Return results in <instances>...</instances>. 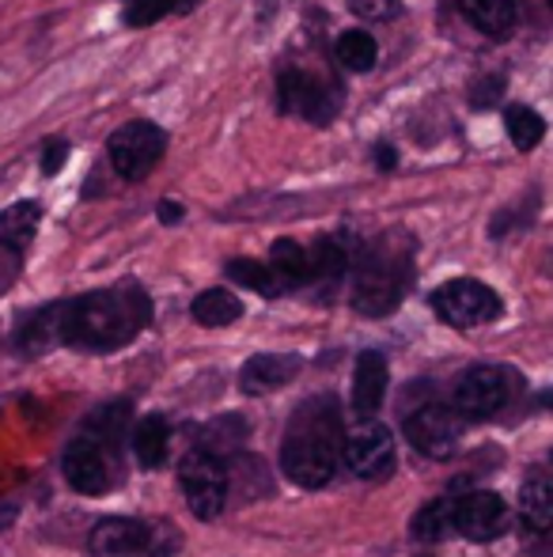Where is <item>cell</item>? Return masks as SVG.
I'll use <instances>...</instances> for the list:
<instances>
[{
	"instance_id": "cell-14",
	"label": "cell",
	"mask_w": 553,
	"mask_h": 557,
	"mask_svg": "<svg viewBox=\"0 0 553 557\" xmlns=\"http://www.w3.org/2000/svg\"><path fill=\"white\" fill-rule=\"evenodd\" d=\"M303 372V357L300 352H259L239 368V391L243 395H274V391L288 387L296 375Z\"/></svg>"
},
{
	"instance_id": "cell-4",
	"label": "cell",
	"mask_w": 553,
	"mask_h": 557,
	"mask_svg": "<svg viewBox=\"0 0 553 557\" xmlns=\"http://www.w3.org/2000/svg\"><path fill=\"white\" fill-rule=\"evenodd\" d=\"M178 485H183V497L190 505V512L198 520H216L228 505V490H231V474L228 462L221 459L209 447H193L186 451V459L178 462Z\"/></svg>"
},
{
	"instance_id": "cell-30",
	"label": "cell",
	"mask_w": 553,
	"mask_h": 557,
	"mask_svg": "<svg viewBox=\"0 0 553 557\" xmlns=\"http://www.w3.org/2000/svg\"><path fill=\"white\" fill-rule=\"evenodd\" d=\"M65 160H68V140L65 137H50L42 145V160H38V168H42L46 178H53L61 168H65Z\"/></svg>"
},
{
	"instance_id": "cell-3",
	"label": "cell",
	"mask_w": 553,
	"mask_h": 557,
	"mask_svg": "<svg viewBox=\"0 0 553 557\" xmlns=\"http://www.w3.org/2000/svg\"><path fill=\"white\" fill-rule=\"evenodd\" d=\"M414 285V247L406 235H379L372 247H364L361 262L353 270V308L368 319H384L406 300Z\"/></svg>"
},
{
	"instance_id": "cell-12",
	"label": "cell",
	"mask_w": 553,
	"mask_h": 557,
	"mask_svg": "<svg viewBox=\"0 0 553 557\" xmlns=\"http://www.w3.org/2000/svg\"><path fill=\"white\" fill-rule=\"evenodd\" d=\"M277 111L307 117V122H315V125H326L334 114H338V103H334V96L315 81V76L300 73V69H280Z\"/></svg>"
},
{
	"instance_id": "cell-9",
	"label": "cell",
	"mask_w": 553,
	"mask_h": 557,
	"mask_svg": "<svg viewBox=\"0 0 553 557\" xmlns=\"http://www.w3.org/2000/svg\"><path fill=\"white\" fill-rule=\"evenodd\" d=\"M406 441L414 444L417 455H428V459H451L458 451V441H463V413L455 406L443 403H425L417 406L406 418Z\"/></svg>"
},
{
	"instance_id": "cell-17",
	"label": "cell",
	"mask_w": 553,
	"mask_h": 557,
	"mask_svg": "<svg viewBox=\"0 0 553 557\" xmlns=\"http://www.w3.org/2000/svg\"><path fill=\"white\" fill-rule=\"evenodd\" d=\"M38 221H42V209L35 201H15L0 213V247L12 250V255H23L30 247L38 232Z\"/></svg>"
},
{
	"instance_id": "cell-7",
	"label": "cell",
	"mask_w": 553,
	"mask_h": 557,
	"mask_svg": "<svg viewBox=\"0 0 553 557\" xmlns=\"http://www.w3.org/2000/svg\"><path fill=\"white\" fill-rule=\"evenodd\" d=\"M428 304H432V311L440 315V323L455 326V331H474V326L497 323V319L504 315L501 296L474 277L448 281V285H440L428 296Z\"/></svg>"
},
{
	"instance_id": "cell-2",
	"label": "cell",
	"mask_w": 553,
	"mask_h": 557,
	"mask_svg": "<svg viewBox=\"0 0 553 557\" xmlns=\"http://www.w3.org/2000/svg\"><path fill=\"white\" fill-rule=\"evenodd\" d=\"M341 447L345 436H341L338 398L315 395L292 413V425L280 444V470L300 490H323L338 470Z\"/></svg>"
},
{
	"instance_id": "cell-19",
	"label": "cell",
	"mask_w": 553,
	"mask_h": 557,
	"mask_svg": "<svg viewBox=\"0 0 553 557\" xmlns=\"http://www.w3.org/2000/svg\"><path fill=\"white\" fill-rule=\"evenodd\" d=\"M190 315H193V323L216 331V326L236 323V319L243 315V304H239V296L228 293V288H205V293L190 304Z\"/></svg>"
},
{
	"instance_id": "cell-6",
	"label": "cell",
	"mask_w": 553,
	"mask_h": 557,
	"mask_svg": "<svg viewBox=\"0 0 553 557\" xmlns=\"http://www.w3.org/2000/svg\"><path fill=\"white\" fill-rule=\"evenodd\" d=\"M163 528L129 516H106L91 528L88 546L99 557H171L178 546L175 535H160Z\"/></svg>"
},
{
	"instance_id": "cell-24",
	"label": "cell",
	"mask_w": 553,
	"mask_h": 557,
	"mask_svg": "<svg viewBox=\"0 0 553 557\" xmlns=\"http://www.w3.org/2000/svg\"><path fill=\"white\" fill-rule=\"evenodd\" d=\"M198 4L201 0H126L122 23H126V27H152V23L167 20V15L193 12Z\"/></svg>"
},
{
	"instance_id": "cell-31",
	"label": "cell",
	"mask_w": 553,
	"mask_h": 557,
	"mask_svg": "<svg viewBox=\"0 0 553 557\" xmlns=\"http://www.w3.org/2000/svg\"><path fill=\"white\" fill-rule=\"evenodd\" d=\"M394 8H399L394 0H349V12L361 20H391Z\"/></svg>"
},
{
	"instance_id": "cell-35",
	"label": "cell",
	"mask_w": 553,
	"mask_h": 557,
	"mask_svg": "<svg viewBox=\"0 0 553 557\" xmlns=\"http://www.w3.org/2000/svg\"><path fill=\"white\" fill-rule=\"evenodd\" d=\"M546 4H550V8H553V0H546Z\"/></svg>"
},
{
	"instance_id": "cell-15",
	"label": "cell",
	"mask_w": 553,
	"mask_h": 557,
	"mask_svg": "<svg viewBox=\"0 0 553 557\" xmlns=\"http://www.w3.org/2000/svg\"><path fill=\"white\" fill-rule=\"evenodd\" d=\"M387 383H391L387 357L376 349H364L361 357H356V368H353V410L361 413V418H372V413L384 406Z\"/></svg>"
},
{
	"instance_id": "cell-26",
	"label": "cell",
	"mask_w": 553,
	"mask_h": 557,
	"mask_svg": "<svg viewBox=\"0 0 553 557\" xmlns=\"http://www.w3.org/2000/svg\"><path fill=\"white\" fill-rule=\"evenodd\" d=\"M410 535H414L417 543H440V539L455 535V523H451V500L448 497L428 500V505L414 516V523H410Z\"/></svg>"
},
{
	"instance_id": "cell-10",
	"label": "cell",
	"mask_w": 553,
	"mask_h": 557,
	"mask_svg": "<svg viewBox=\"0 0 553 557\" xmlns=\"http://www.w3.org/2000/svg\"><path fill=\"white\" fill-rule=\"evenodd\" d=\"M451 523H455V535L470 543H493L508 528V505L493 490L458 493V500H451Z\"/></svg>"
},
{
	"instance_id": "cell-23",
	"label": "cell",
	"mask_w": 553,
	"mask_h": 557,
	"mask_svg": "<svg viewBox=\"0 0 553 557\" xmlns=\"http://www.w3.org/2000/svg\"><path fill=\"white\" fill-rule=\"evenodd\" d=\"M224 273H228L236 285H243V288H251V293L266 296V300H274V296L285 293V285H280V277L274 273V265L254 262V258H231V262L224 265Z\"/></svg>"
},
{
	"instance_id": "cell-25",
	"label": "cell",
	"mask_w": 553,
	"mask_h": 557,
	"mask_svg": "<svg viewBox=\"0 0 553 557\" xmlns=\"http://www.w3.org/2000/svg\"><path fill=\"white\" fill-rule=\"evenodd\" d=\"M338 61L349 69V73H368V69H376V61H379V42L368 35V30H361V27L341 30Z\"/></svg>"
},
{
	"instance_id": "cell-22",
	"label": "cell",
	"mask_w": 553,
	"mask_h": 557,
	"mask_svg": "<svg viewBox=\"0 0 553 557\" xmlns=\"http://www.w3.org/2000/svg\"><path fill=\"white\" fill-rule=\"evenodd\" d=\"M307 255H311V281H323V285L341 281V277H345V270H349V262H353L349 247L341 239H334V235H323V239H318Z\"/></svg>"
},
{
	"instance_id": "cell-29",
	"label": "cell",
	"mask_w": 553,
	"mask_h": 557,
	"mask_svg": "<svg viewBox=\"0 0 553 557\" xmlns=\"http://www.w3.org/2000/svg\"><path fill=\"white\" fill-rule=\"evenodd\" d=\"M470 107L474 111H489V107H497L501 103V96H504V76L501 73H481L478 81L470 84Z\"/></svg>"
},
{
	"instance_id": "cell-21",
	"label": "cell",
	"mask_w": 553,
	"mask_h": 557,
	"mask_svg": "<svg viewBox=\"0 0 553 557\" xmlns=\"http://www.w3.org/2000/svg\"><path fill=\"white\" fill-rule=\"evenodd\" d=\"M269 265H274V273L285 288L307 285L311 281V255H307V247H300L296 239H277L274 247H269Z\"/></svg>"
},
{
	"instance_id": "cell-11",
	"label": "cell",
	"mask_w": 553,
	"mask_h": 557,
	"mask_svg": "<svg viewBox=\"0 0 553 557\" xmlns=\"http://www.w3.org/2000/svg\"><path fill=\"white\" fill-rule=\"evenodd\" d=\"M341 459L353 470L356 478H384L391 474L394 467V436L387 425H379L376 418H364L353 433L345 436V447H341Z\"/></svg>"
},
{
	"instance_id": "cell-18",
	"label": "cell",
	"mask_w": 553,
	"mask_h": 557,
	"mask_svg": "<svg viewBox=\"0 0 553 557\" xmlns=\"http://www.w3.org/2000/svg\"><path fill=\"white\" fill-rule=\"evenodd\" d=\"M167 444H171V425L163 413H148L137 421L134 429V455L144 470H155L167 462Z\"/></svg>"
},
{
	"instance_id": "cell-28",
	"label": "cell",
	"mask_w": 553,
	"mask_h": 557,
	"mask_svg": "<svg viewBox=\"0 0 553 557\" xmlns=\"http://www.w3.org/2000/svg\"><path fill=\"white\" fill-rule=\"evenodd\" d=\"M504 129H508V140L519 148V152H531V148L542 145V137H546V122H542L539 111H531V107H508L504 111Z\"/></svg>"
},
{
	"instance_id": "cell-20",
	"label": "cell",
	"mask_w": 553,
	"mask_h": 557,
	"mask_svg": "<svg viewBox=\"0 0 553 557\" xmlns=\"http://www.w3.org/2000/svg\"><path fill=\"white\" fill-rule=\"evenodd\" d=\"M519 523L527 531L553 528V482H546V478L524 482V490H519Z\"/></svg>"
},
{
	"instance_id": "cell-34",
	"label": "cell",
	"mask_w": 553,
	"mask_h": 557,
	"mask_svg": "<svg viewBox=\"0 0 553 557\" xmlns=\"http://www.w3.org/2000/svg\"><path fill=\"white\" fill-rule=\"evenodd\" d=\"M539 406H546V410H553V387H550V391H542V398H539Z\"/></svg>"
},
{
	"instance_id": "cell-1",
	"label": "cell",
	"mask_w": 553,
	"mask_h": 557,
	"mask_svg": "<svg viewBox=\"0 0 553 557\" xmlns=\"http://www.w3.org/2000/svg\"><path fill=\"white\" fill-rule=\"evenodd\" d=\"M50 315L58 345L84 352H114L152 323V300L137 281H126V285L73 296L65 304H50Z\"/></svg>"
},
{
	"instance_id": "cell-5",
	"label": "cell",
	"mask_w": 553,
	"mask_h": 557,
	"mask_svg": "<svg viewBox=\"0 0 553 557\" xmlns=\"http://www.w3.org/2000/svg\"><path fill=\"white\" fill-rule=\"evenodd\" d=\"M524 391V375L508 364H478L455 383V410L470 421H486L501 413Z\"/></svg>"
},
{
	"instance_id": "cell-13",
	"label": "cell",
	"mask_w": 553,
	"mask_h": 557,
	"mask_svg": "<svg viewBox=\"0 0 553 557\" xmlns=\"http://www.w3.org/2000/svg\"><path fill=\"white\" fill-rule=\"evenodd\" d=\"M61 470H65V482L73 485L84 497H99V493L111 490V451L99 441H91L88 433L76 436L73 444L61 455Z\"/></svg>"
},
{
	"instance_id": "cell-27",
	"label": "cell",
	"mask_w": 553,
	"mask_h": 557,
	"mask_svg": "<svg viewBox=\"0 0 553 557\" xmlns=\"http://www.w3.org/2000/svg\"><path fill=\"white\" fill-rule=\"evenodd\" d=\"M126 425H129V403H111V406H103L99 413H91L88 425H84V433H88L91 441H99L106 451L114 455V447H118L122 436H126Z\"/></svg>"
},
{
	"instance_id": "cell-8",
	"label": "cell",
	"mask_w": 553,
	"mask_h": 557,
	"mask_svg": "<svg viewBox=\"0 0 553 557\" xmlns=\"http://www.w3.org/2000/svg\"><path fill=\"white\" fill-rule=\"evenodd\" d=\"M163 148H167V133L155 122H129V125H122V129H114L111 140H106L111 168L118 171L126 183L148 178V171L160 163Z\"/></svg>"
},
{
	"instance_id": "cell-32",
	"label": "cell",
	"mask_w": 553,
	"mask_h": 557,
	"mask_svg": "<svg viewBox=\"0 0 553 557\" xmlns=\"http://www.w3.org/2000/svg\"><path fill=\"white\" fill-rule=\"evenodd\" d=\"M376 168L379 171H394V168H399V152H394L387 140H379V145H376Z\"/></svg>"
},
{
	"instance_id": "cell-33",
	"label": "cell",
	"mask_w": 553,
	"mask_h": 557,
	"mask_svg": "<svg viewBox=\"0 0 553 557\" xmlns=\"http://www.w3.org/2000/svg\"><path fill=\"white\" fill-rule=\"evenodd\" d=\"M155 213H160V221L167 224V227H175L186 216V209L178 206V201H160V209H155Z\"/></svg>"
},
{
	"instance_id": "cell-16",
	"label": "cell",
	"mask_w": 553,
	"mask_h": 557,
	"mask_svg": "<svg viewBox=\"0 0 553 557\" xmlns=\"http://www.w3.org/2000/svg\"><path fill=\"white\" fill-rule=\"evenodd\" d=\"M458 12H463L481 35L497 38V42H504V38L516 30V20H519L516 0H458Z\"/></svg>"
}]
</instances>
